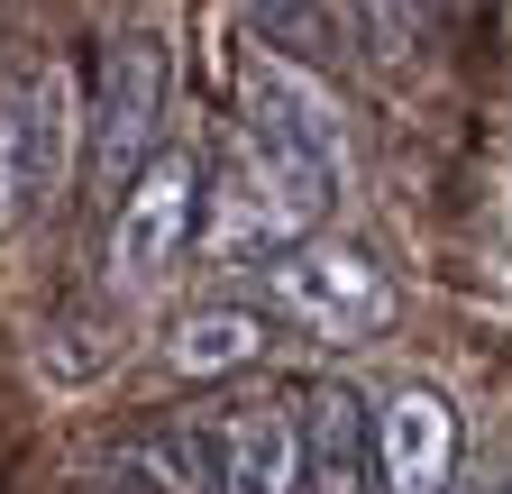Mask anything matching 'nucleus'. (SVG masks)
Returning <instances> with one entry per match:
<instances>
[{
  "instance_id": "10",
  "label": "nucleus",
  "mask_w": 512,
  "mask_h": 494,
  "mask_svg": "<svg viewBox=\"0 0 512 494\" xmlns=\"http://www.w3.org/2000/svg\"><path fill=\"white\" fill-rule=\"evenodd\" d=\"M147 494H211L220 485V458H211V430H147V440H128L119 458Z\"/></svg>"
},
{
  "instance_id": "1",
  "label": "nucleus",
  "mask_w": 512,
  "mask_h": 494,
  "mask_svg": "<svg viewBox=\"0 0 512 494\" xmlns=\"http://www.w3.org/2000/svg\"><path fill=\"white\" fill-rule=\"evenodd\" d=\"M330 165L302 156L293 138L238 119V138L211 156V193H202V247L220 266H256V257H293L302 229L330 202Z\"/></svg>"
},
{
  "instance_id": "6",
  "label": "nucleus",
  "mask_w": 512,
  "mask_h": 494,
  "mask_svg": "<svg viewBox=\"0 0 512 494\" xmlns=\"http://www.w3.org/2000/svg\"><path fill=\"white\" fill-rule=\"evenodd\" d=\"M220 494H293L302 485V412L275 394H238L211 412Z\"/></svg>"
},
{
  "instance_id": "12",
  "label": "nucleus",
  "mask_w": 512,
  "mask_h": 494,
  "mask_svg": "<svg viewBox=\"0 0 512 494\" xmlns=\"http://www.w3.org/2000/svg\"><path fill=\"white\" fill-rule=\"evenodd\" d=\"M256 28H266V46H293V55H339V28L320 0H247Z\"/></svg>"
},
{
  "instance_id": "9",
  "label": "nucleus",
  "mask_w": 512,
  "mask_h": 494,
  "mask_svg": "<svg viewBox=\"0 0 512 494\" xmlns=\"http://www.w3.org/2000/svg\"><path fill=\"white\" fill-rule=\"evenodd\" d=\"M266 348H275V312H266V302H211V312H192L174 330L165 357H174V376L202 385V376H238V366H256Z\"/></svg>"
},
{
  "instance_id": "2",
  "label": "nucleus",
  "mask_w": 512,
  "mask_h": 494,
  "mask_svg": "<svg viewBox=\"0 0 512 494\" xmlns=\"http://www.w3.org/2000/svg\"><path fill=\"white\" fill-rule=\"evenodd\" d=\"M202 193H211V156L202 147H156L138 174L119 183L110 211V275L119 284H165L183 266V247L202 238Z\"/></svg>"
},
{
  "instance_id": "7",
  "label": "nucleus",
  "mask_w": 512,
  "mask_h": 494,
  "mask_svg": "<svg viewBox=\"0 0 512 494\" xmlns=\"http://www.w3.org/2000/svg\"><path fill=\"white\" fill-rule=\"evenodd\" d=\"M375 458H384V494H448L458 485V412L439 385H403L375 412Z\"/></svg>"
},
{
  "instance_id": "5",
  "label": "nucleus",
  "mask_w": 512,
  "mask_h": 494,
  "mask_svg": "<svg viewBox=\"0 0 512 494\" xmlns=\"http://www.w3.org/2000/svg\"><path fill=\"white\" fill-rule=\"evenodd\" d=\"M64 138H74V110H64V74H10L0 83V229H19L64 174Z\"/></svg>"
},
{
  "instance_id": "13",
  "label": "nucleus",
  "mask_w": 512,
  "mask_h": 494,
  "mask_svg": "<svg viewBox=\"0 0 512 494\" xmlns=\"http://www.w3.org/2000/svg\"><path fill=\"white\" fill-rule=\"evenodd\" d=\"M83 494H147V485H138V476L119 467V476H101V485H83Z\"/></svg>"
},
{
  "instance_id": "3",
  "label": "nucleus",
  "mask_w": 512,
  "mask_h": 494,
  "mask_svg": "<svg viewBox=\"0 0 512 494\" xmlns=\"http://www.w3.org/2000/svg\"><path fill=\"white\" fill-rule=\"evenodd\" d=\"M266 312L293 321L302 339L348 348V339H384L394 330L403 293H394V275H384L375 257H357V247H293V257L266 266Z\"/></svg>"
},
{
  "instance_id": "11",
  "label": "nucleus",
  "mask_w": 512,
  "mask_h": 494,
  "mask_svg": "<svg viewBox=\"0 0 512 494\" xmlns=\"http://www.w3.org/2000/svg\"><path fill=\"white\" fill-rule=\"evenodd\" d=\"M448 10H458V0H357V19H366V37H375V46H394V55L430 46V37L448 28Z\"/></svg>"
},
{
  "instance_id": "8",
  "label": "nucleus",
  "mask_w": 512,
  "mask_h": 494,
  "mask_svg": "<svg viewBox=\"0 0 512 494\" xmlns=\"http://www.w3.org/2000/svg\"><path fill=\"white\" fill-rule=\"evenodd\" d=\"M302 494H384L375 412L348 385H311L302 394Z\"/></svg>"
},
{
  "instance_id": "4",
  "label": "nucleus",
  "mask_w": 512,
  "mask_h": 494,
  "mask_svg": "<svg viewBox=\"0 0 512 494\" xmlns=\"http://www.w3.org/2000/svg\"><path fill=\"white\" fill-rule=\"evenodd\" d=\"M156 129H165V37H119L92 92V183L110 202L156 156Z\"/></svg>"
}]
</instances>
